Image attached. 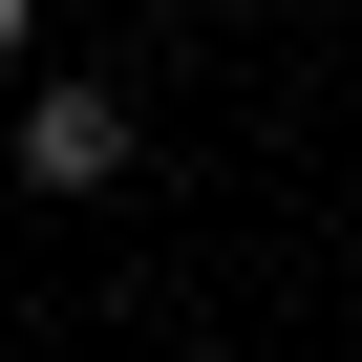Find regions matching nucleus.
Returning <instances> with one entry per match:
<instances>
[{
    "label": "nucleus",
    "instance_id": "1",
    "mask_svg": "<svg viewBox=\"0 0 362 362\" xmlns=\"http://www.w3.org/2000/svg\"><path fill=\"white\" fill-rule=\"evenodd\" d=\"M0 170H22V192H107V170H128V107L107 86H43L22 128H0Z\"/></svg>",
    "mask_w": 362,
    "mask_h": 362
},
{
    "label": "nucleus",
    "instance_id": "2",
    "mask_svg": "<svg viewBox=\"0 0 362 362\" xmlns=\"http://www.w3.org/2000/svg\"><path fill=\"white\" fill-rule=\"evenodd\" d=\"M0 64H22V0H0Z\"/></svg>",
    "mask_w": 362,
    "mask_h": 362
}]
</instances>
